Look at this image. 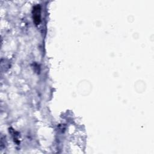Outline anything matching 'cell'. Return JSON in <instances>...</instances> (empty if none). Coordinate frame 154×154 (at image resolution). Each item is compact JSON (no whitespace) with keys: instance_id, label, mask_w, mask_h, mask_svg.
Instances as JSON below:
<instances>
[{"instance_id":"6da1fadb","label":"cell","mask_w":154,"mask_h":154,"mask_svg":"<svg viewBox=\"0 0 154 154\" xmlns=\"http://www.w3.org/2000/svg\"><path fill=\"white\" fill-rule=\"evenodd\" d=\"M33 20L35 25H39L41 22V8L39 5H35L32 10Z\"/></svg>"}]
</instances>
